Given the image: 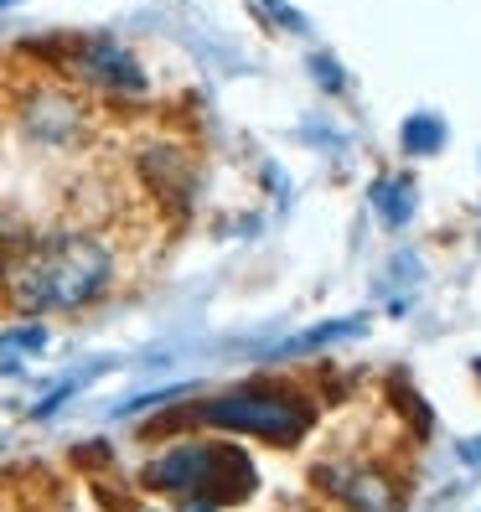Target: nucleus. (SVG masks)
I'll use <instances>...</instances> for the list:
<instances>
[{"instance_id":"nucleus-11","label":"nucleus","mask_w":481,"mask_h":512,"mask_svg":"<svg viewBox=\"0 0 481 512\" xmlns=\"http://www.w3.org/2000/svg\"><path fill=\"white\" fill-rule=\"evenodd\" d=\"M461 461L466 466H481V440H461Z\"/></svg>"},{"instance_id":"nucleus-6","label":"nucleus","mask_w":481,"mask_h":512,"mask_svg":"<svg viewBox=\"0 0 481 512\" xmlns=\"http://www.w3.org/2000/svg\"><path fill=\"white\" fill-rule=\"evenodd\" d=\"M316 481L332 487L352 512H394V502H399V487L383 471H373V466H347V471L326 466V471H316Z\"/></svg>"},{"instance_id":"nucleus-9","label":"nucleus","mask_w":481,"mask_h":512,"mask_svg":"<svg viewBox=\"0 0 481 512\" xmlns=\"http://www.w3.org/2000/svg\"><path fill=\"white\" fill-rule=\"evenodd\" d=\"M26 244V233H21V218L11 213L6 202H0V275H6V264H11V254Z\"/></svg>"},{"instance_id":"nucleus-7","label":"nucleus","mask_w":481,"mask_h":512,"mask_svg":"<svg viewBox=\"0 0 481 512\" xmlns=\"http://www.w3.org/2000/svg\"><path fill=\"white\" fill-rule=\"evenodd\" d=\"M409 182H383L378 187V213H383V223L388 228H399V223H409Z\"/></svg>"},{"instance_id":"nucleus-3","label":"nucleus","mask_w":481,"mask_h":512,"mask_svg":"<svg viewBox=\"0 0 481 512\" xmlns=\"http://www.w3.org/2000/svg\"><path fill=\"white\" fill-rule=\"evenodd\" d=\"M182 419H197V425H213V430L259 435L269 445H295L316 425V409H311V399H300L295 388L244 383V388H228V394H213V399L192 404Z\"/></svg>"},{"instance_id":"nucleus-4","label":"nucleus","mask_w":481,"mask_h":512,"mask_svg":"<svg viewBox=\"0 0 481 512\" xmlns=\"http://www.w3.org/2000/svg\"><path fill=\"white\" fill-rule=\"evenodd\" d=\"M63 73L83 88H99V94H119V99H140L145 94V68L135 63V52L114 37H78L63 52Z\"/></svg>"},{"instance_id":"nucleus-8","label":"nucleus","mask_w":481,"mask_h":512,"mask_svg":"<svg viewBox=\"0 0 481 512\" xmlns=\"http://www.w3.org/2000/svg\"><path fill=\"white\" fill-rule=\"evenodd\" d=\"M352 331H363V316H357V321H332V326H321V331H306V337L285 342L280 352H306V347H326V342H337V337H352Z\"/></svg>"},{"instance_id":"nucleus-12","label":"nucleus","mask_w":481,"mask_h":512,"mask_svg":"<svg viewBox=\"0 0 481 512\" xmlns=\"http://www.w3.org/2000/svg\"><path fill=\"white\" fill-rule=\"evenodd\" d=\"M0 6H16V0H0Z\"/></svg>"},{"instance_id":"nucleus-5","label":"nucleus","mask_w":481,"mask_h":512,"mask_svg":"<svg viewBox=\"0 0 481 512\" xmlns=\"http://www.w3.org/2000/svg\"><path fill=\"white\" fill-rule=\"evenodd\" d=\"M21 130L42 140V145H73L83 130H88V109L68 94V88H37L21 109Z\"/></svg>"},{"instance_id":"nucleus-2","label":"nucleus","mask_w":481,"mask_h":512,"mask_svg":"<svg viewBox=\"0 0 481 512\" xmlns=\"http://www.w3.org/2000/svg\"><path fill=\"white\" fill-rule=\"evenodd\" d=\"M140 481L161 497L176 502H207V507H228L244 502L254 492V461L238 445H218V440H176L166 445L156 461H145Z\"/></svg>"},{"instance_id":"nucleus-1","label":"nucleus","mask_w":481,"mask_h":512,"mask_svg":"<svg viewBox=\"0 0 481 512\" xmlns=\"http://www.w3.org/2000/svg\"><path fill=\"white\" fill-rule=\"evenodd\" d=\"M119 275V254L104 233L94 228H57L42 238H26L11 254L6 275V300L16 311H83L99 295H109Z\"/></svg>"},{"instance_id":"nucleus-10","label":"nucleus","mask_w":481,"mask_h":512,"mask_svg":"<svg viewBox=\"0 0 481 512\" xmlns=\"http://www.w3.org/2000/svg\"><path fill=\"white\" fill-rule=\"evenodd\" d=\"M440 140H445L440 119H425V114H419V119H409V125H404V145H409V150H435Z\"/></svg>"}]
</instances>
